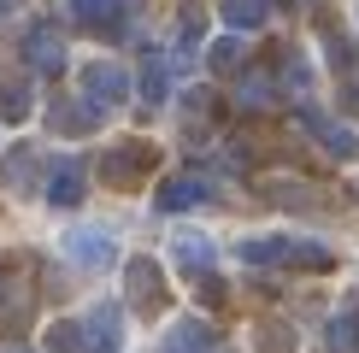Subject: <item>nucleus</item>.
<instances>
[{"instance_id": "f257e3e1", "label": "nucleus", "mask_w": 359, "mask_h": 353, "mask_svg": "<svg viewBox=\"0 0 359 353\" xmlns=\"http://www.w3.org/2000/svg\"><path fill=\"white\" fill-rule=\"evenodd\" d=\"M154 171H159V147L142 141V136L112 141L107 153H100V183H107V188H142Z\"/></svg>"}, {"instance_id": "f03ea898", "label": "nucleus", "mask_w": 359, "mask_h": 353, "mask_svg": "<svg viewBox=\"0 0 359 353\" xmlns=\"http://www.w3.org/2000/svg\"><path fill=\"white\" fill-rule=\"evenodd\" d=\"M294 118L312 130V141H318L330 159H341V165H353V159H359V130H353V124H341V118L318 112L312 100H301V106H294Z\"/></svg>"}, {"instance_id": "7ed1b4c3", "label": "nucleus", "mask_w": 359, "mask_h": 353, "mask_svg": "<svg viewBox=\"0 0 359 353\" xmlns=\"http://www.w3.org/2000/svg\"><path fill=\"white\" fill-rule=\"evenodd\" d=\"M124 294H130V306L147 312V318L165 306V271H159L154 254H130L124 259Z\"/></svg>"}, {"instance_id": "20e7f679", "label": "nucleus", "mask_w": 359, "mask_h": 353, "mask_svg": "<svg viewBox=\"0 0 359 353\" xmlns=\"http://www.w3.org/2000/svg\"><path fill=\"white\" fill-rule=\"evenodd\" d=\"M77 83H83V95L95 100V106H124L130 100V71L118 65V59H83V71H77Z\"/></svg>"}, {"instance_id": "39448f33", "label": "nucleus", "mask_w": 359, "mask_h": 353, "mask_svg": "<svg viewBox=\"0 0 359 353\" xmlns=\"http://www.w3.org/2000/svg\"><path fill=\"white\" fill-rule=\"evenodd\" d=\"M65 59H71V48H65V29L59 24H29L24 29V65L36 71V77H59Z\"/></svg>"}, {"instance_id": "423d86ee", "label": "nucleus", "mask_w": 359, "mask_h": 353, "mask_svg": "<svg viewBox=\"0 0 359 353\" xmlns=\"http://www.w3.org/2000/svg\"><path fill=\"white\" fill-rule=\"evenodd\" d=\"M65 259L71 265H83V271H107V265L118 259V242H112V230H100V224H77V230H65Z\"/></svg>"}, {"instance_id": "0eeeda50", "label": "nucleus", "mask_w": 359, "mask_h": 353, "mask_svg": "<svg viewBox=\"0 0 359 353\" xmlns=\"http://www.w3.org/2000/svg\"><path fill=\"white\" fill-rule=\"evenodd\" d=\"M100 118H107V106H95L88 95H71V100H53L48 106V130L65 136V141H77V136H95Z\"/></svg>"}, {"instance_id": "6e6552de", "label": "nucleus", "mask_w": 359, "mask_h": 353, "mask_svg": "<svg viewBox=\"0 0 359 353\" xmlns=\"http://www.w3.org/2000/svg\"><path fill=\"white\" fill-rule=\"evenodd\" d=\"M41 195H48V206H83L88 195V171H83V159H53L48 176H41Z\"/></svg>"}, {"instance_id": "1a4fd4ad", "label": "nucleus", "mask_w": 359, "mask_h": 353, "mask_svg": "<svg viewBox=\"0 0 359 353\" xmlns=\"http://www.w3.org/2000/svg\"><path fill=\"white\" fill-rule=\"evenodd\" d=\"M41 176H48V165H41V153L29 141L6 147V159H0V188H6V195H36Z\"/></svg>"}, {"instance_id": "9d476101", "label": "nucleus", "mask_w": 359, "mask_h": 353, "mask_svg": "<svg viewBox=\"0 0 359 353\" xmlns=\"http://www.w3.org/2000/svg\"><path fill=\"white\" fill-rule=\"evenodd\" d=\"M201 200H212V183H206L201 171H177V176H165V183L154 188L159 212H189V206H201Z\"/></svg>"}, {"instance_id": "9b49d317", "label": "nucleus", "mask_w": 359, "mask_h": 353, "mask_svg": "<svg viewBox=\"0 0 359 353\" xmlns=\"http://www.w3.org/2000/svg\"><path fill=\"white\" fill-rule=\"evenodd\" d=\"M118 342H124V312L112 300H100L83 318V353H118Z\"/></svg>"}, {"instance_id": "f8f14e48", "label": "nucleus", "mask_w": 359, "mask_h": 353, "mask_svg": "<svg viewBox=\"0 0 359 353\" xmlns=\"http://www.w3.org/2000/svg\"><path fill=\"white\" fill-rule=\"evenodd\" d=\"M171 259H177V271H183V277L201 283V277L218 265V242H212V235H201V230H183V235L171 242Z\"/></svg>"}, {"instance_id": "ddd939ff", "label": "nucleus", "mask_w": 359, "mask_h": 353, "mask_svg": "<svg viewBox=\"0 0 359 353\" xmlns=\"http://www.w3.org/2000/svg\"><path fill=\"white\" fill-rule=\"evenodd\" d=\"M212 324L206 318H177L171 330H165V353H212Z\"/></svg>"}, {"instance_id": "4468645a", "label": "nucleus", "mask_w": 359, "mask_h": 353, "mask_svg": "<svg viewBox=\"0 0 359 353\" xmlns=\"http://www.w3.org/2000/svg\"><path fill=\"white\" fill-rule=\"evenodd\" d=\"M218 18H224V29L248 36V29H265V18H271V0H218Z\"/></svg>"}, {"instance_id": "2eb2a0df", "label": "nucleus", "mask_w": 359, "mask_h": 353, "mask_svg": "<svg viewBox=\"0 0 359 353\" xmlns=\"http://www.w3.org/2000/svg\"><path fill=\"white\" fill-rule=\"evenodd\" d=\"M283 265H294V271H336V254H330L324 242L289 235V242H283Z\"/></svg>"}, {"instance_id": "dca6fc26", "label": "nucleus", "mask_w": 359, "mask_h": 353, "mask_svg": "<svg viewBox=\"0 0 359 353\" xmlns=\"http://www.w3.org/2000/svg\"><path fill=\"white\" fill-rule=\"evenodd\" d=\"M283 242H289V235H248V242H236V259L242 265H283Z\"/></svg>"}, {"instance_id": "f3484780", "label": "nucleus", "mask_w": 359, "mask_h": 353, "mask_svg": "<svg viewBox=\"0 0 359 353\" xmlns=\"http://www.w3.org/2000/svg\"><path fill=\"white\" fill-rule=\"evenodd\" d=\"M142 100H147V106H165V100H171V65H165V59H147V65H142Z\"/></svg>"}, {"instance_id": "a211bd4d", "label": "nucleus", "mask_w": 359, "mask_h": 353, "mask_svg": "<svg viewBox=\"0 0 359 353\" xmlns=\"http://www.w3.org/2000/svg\"><path fill=\"white\" fill-rule=\"evenodd\" d=\"M206 65L218 71V77H230V71H242V36H218V41H206Z\"/></svg>"}, {"instance_id": "6ab92c4d", "label": "nucleus", "mask_w": 359, "mask_h": 353, "mask_svg": "<svg viewBox=\"0 0 359 353\" xmlns=\"http://www.w3.org/2000/svg\"><path fill=\"white\" fill-rule=\"evenodd\" d=\"M277 95H283V88H277V77H271V71H259V77L248 71V77H242V88H236V100H242V106H271Z\"/></svg>"}, {"instance_id": "aec40b11", "label": "nucleus", "mask_w": 359, "mask_h": 353, "mask_svg": "<svg viewBox=\"0 0 359 353\" xmlns=\"http://www.w3.org/2000/svg\"><path fill=\"white\" fill-rule=\"evenodd\" d=\"M212 118H218V100L212 95H206V88H189V95H183V124H189V136H194V130H212Z\"/></svg>"}, {"instance_id": "412c9836", "label": "nucleus", "mask_w": 359, "mask_h": 353, "mask_svg": "<svg viewBox=\"0 0 359 353\" xmlns=\"http://www.w3.org/2000/svg\"><path fill=\"white\" fill-rule=\"evenodd\" d=\"M324 342H330V353H359V312H336Z\"/></svg>"}, {"instance_id": "4be33fe9", "label": "nucleus", "mask_w": 359, "mask_h": 353, "mask_svg": "<svg viewBox=\"0 0 359 353\" xmlns=\"http://www.w3.org/2000/svg\"><path fill=\"white\" fill-rule=\"evenodd\" d=\"M0 118H29V83L24 77H0Z\"/></svg>"}, {"instance_id": "5701e85b", "label": "nucleus", "mask_w": 359, "mask_h": 353, "mask_svg": "<svg viewBox=\"0 0 359 353\" xmlns=\"http://www.w3.org/2000/svg\"><path fill=\"white\" fill-rule=\"evenodd\" d=\"M48 353H83V318H59V324H48Z\"/></svg>"}, {"instance_id": "b1692460", "label": "nucleus", "mask_w": 359, "mask_h": 353, "mask_svg": "<svg viewBox=\"0 0 359 353\" xmlns=\"http://www.w3.org/2000/svg\"><path fill=\"white\" fill-rule=\"evenodd\" d=\"M112 12H118V0H71V18H77V24H95V29H107Z\"/></svg>"}, {"instance_id": "393cba45", "label": "nucleus", "mask_w": 359, "mask_h": 353, "mask_svg": "<svg viewBox=\"0 0 359 353\" xmlns=\"http://www.w3.org/2000/svg\"><path fill=\"white\" fill-rule=\"evenodd\" d=\"M306 83H312L306 53H289V59H283V71H277V88H283V95H294V88H306Z\"/></svg>"}, {"instance_id": "a878e982", "label": "nucleus", "mask_w": 359, "mask_h": 353, "mask_svg": "<svg viewBox=\"0 0 359 353\" xmlns=\"http://www.w3.org/2000/svg\"><path fill=\"white\" fill-rule=\"evenodd\" d=\"M324 48H330V65L341 71V77H348V71H353V41H341V29H330V24H324Z\"/></svg>"}, {"instance_id": "bb28decb", "label": "nucleus", "mask_w": 359, "mask_h": 353, "mask_svg": "<svg viewBox=\"0 0 359 353\" xmlns=\"http://www.w3.org/2000/svg\"><path fill=\"white\" fill-rule=\"evenodd\" d=\"M289 347H294L289 324H259V353H289Z\"/></svg>"}, {"instance_id": "cd10ccee", "label": "nucleus", "mask_w": 359, "mask_h": 353, "mask_svg": "<svg viewBox=\"0 0 359 353\" xmlns=\"http://www.w3.org/2000/svg\"><path fill=\"white\" fill-rule=\"evenodd\" d=\"M6 12H12V0H0V18H6Z\"/></svg>"}, {"instance_id": "c85d7f7f", "label": "nucleus", "mask_w": 359, "mask_h": 353, "mask_svg": "<svg viewBox=\"0 0 359 353\" xmlns=\"http://www.w3.org/2000/svg\"><path fill=\"white\" fill-rule=\"evenodd\" d=\"M271 6H294V0H271Z\"/></svg>"}]
</instances>
